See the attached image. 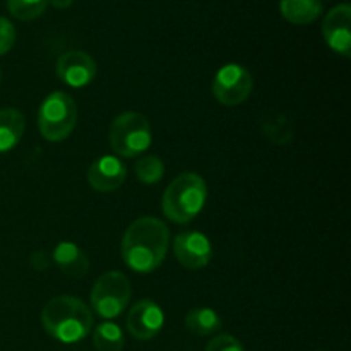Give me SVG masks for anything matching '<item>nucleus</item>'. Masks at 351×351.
<instances>
[{"label":"nucleus","instance_id":"6e6552de","mask_svg":"<svg viewBox=\"0 0 351 351\" xmlns=\"http://www.w3.org/2000/svg\"><path fill=\"white\" fill-rule=\"evenodd\" d=\"M322 36L331 50L343 57H350L351 51V7L339 3L332 7L322 23Z\"/></svg>","mask_w":351,"mask_h":351},{"label":"nucleus","instance_id":"dca6fc26","mask_svg":"<svg viewBox=\"0 0 351 351\" xmlns=\"http://www.w3.org/2000/svg\"><path fill=\"white\" fill-rule=\"evenodd\" d=\"M185 328L195 336H209L221 328V319L213 308H194L185 317Z\"/></svg>","mask_w":351,"mask_h":351},{"label":"nucleus","instance_id":"f03ea898","mask_svg":"<svg viewBox=\"0 0 351 351\" xmlns=\"http://www.w3.org/2000/svg\"><path fill=\"white\" fill-rule=\"evenodd\" d=\"M43 328L51 338L60 343H77L91 332V308L71 295L55 297L41 312Z\"/></svg>","mask_w":351,"mask_h":351},{"label":"nucleus","instance_id":"4468645a","mask_svg":"<svg viewBox=\"0 0 351 351\" xmlns=\"http://www.w3.org/2000/svg\"><path fill=\"white\" fill-rule=\"evenodd\" d=\"M26 129V119L16 108L0 110V153H7L19 144Z\"/></svg>","mask_w":351,"mask_h":351},{"label":"nucleus","instance_id":"0eeeda50","mask_svg":"<svg viewBox=\"0 0 351 351\" xmlns=\"http://www.w3.org/2000/svg\"><path fill=\"white\" fill-rule=\"evenodd\" d=\"M252 75L239 64L223 65L213 81V95L226 106H237L249 98L252 91Z\"/></svg>","mask_w":351,"mask_h":351},{"label":"nucleus","instance_id":"412c9836","mask_svg":"<svg viewBox=\"0 0 351 351\" xmlns=\"http://www.w3.org/2000/svg\"><path fill=\"white\" fill-rule=\"evenodd\" d=\"M16 43V27L7 17L0 16V55H5Z\"/></svg>","mask_w":351,"mask_h":351},{"label":"nucleus","instance_id":"20e7f679","mask_svg":"<svg viewBox=\"0 0 351 351\" xmlns=\"http://www.w3.org/2000/svg\"><path fill=\"white\" fill-rule=\"evenodd\" d=\"M75 123H77V106L74 99L64 91L51 93L38 113V127L41 136L51 143H58L71 136Z\"/></svg>","mask_w":351,"mask_h":351},{"label":"nucleus","instance_id":"393cba45","mask_svg":"<svg viewBox=\"0 0 351 351\" xmlns=\"http://www.w3.org/2000/svg\"><path fill=\"white\" fill-rule=\"evenodd\" d=\"M0 79H2V72H0Z\"/></svg>","mask_w":351,"mask_h":351},{"label":"nucleus","instance_id":"6ab92c4d","mask_svg":"<svg viewBox=\"0 0 351 351\" xmlns=\"http://www.w3.org/2000/svg\"><path fill=\"white\" fill-rule=\"evenodd\" d=\"M48 0H7V9L16 19L33 21L45 12Z\"/></svg>","mask_w":351,"mask_h":351},{"label":"nucleus","instance_id":"4be33fe9","mask_svg":"<svg viewBox=\"0 0 351 351\" xmlns=\"http://www.w3.org/2000/svg\"><path fill=\"white\" fill-rule=\"evenodd\" d=\"M206 351H245L237 338L230 335H219L211 339Z\"/></svg>","mask_w":351,"mask_h":351},{"label":"nucleus","instance_id":"f8f14e48","mask_svg":"<svg viewBox=\"0 0 351 351\" xmlns=\"http://www.w3.org/2000/svg\"><path fill=\"white\" fill-rule=\"evenodd\" d=\"M127 167L117 156L98 158L88 170V182L95 191L113 192L125 182Z\"/></svg>","mask_w":351,"mask_h":351},{"label":"nucleus","instance_id":"aec40b11","mask_svg":"<svg viewBox=\"0 0 351 351\" xmlns=\"http://www.w3.org/2000/svg\"><path fill=\"white\" fill-rule=\"evenodd\" d=\"M136 177L143 184H156L163 178L165 165L158 156H144L136 163Z\"/></svg>","mask_w":351,"mask_h":351},{"label":"nucleus","instance_id":"423d86ee","mask_svg":"<svg viewBox=\"0 0 351 351\" xmlns=\"http://www.w3.org/2000/svg\"><path fill=\"white\" fill-rule=\"evenodd\" d=\"M132 297L127 276L119 271L101 274L91 290V305L99 317L113 319L122 314Z\"/></svg>","mask_w":351,"mask_h":351},{"label":"nucleus","instance_id":"2eb2a0df","mask_svg":"<svg viewBox=\"0 0 351 351\" xmlns=\"http://www.w3.org/2000/svg\"><path fill=\"white\" fill-rule=\"evenodd\" d=\"M321 0H281L280 12L291 24H311L322 16Z\"/></svg>","mask_w":351,"mask_h":351},{"label":"nucleus","instance_id":"ddd939ff","mask_svg":"<svg viewBox=\"0 0 351 351\" xmlns=\"http://www.w3.org/2000/svg\"><path fill=\"white\" fill-rule=\"evenodd\" d=\"M53 261L58 269L71 278L86 276L89 269V261L86 254L72 242H60L53 250Z\"/></svg>","mask_w":351,"mask_h":351},{"label":"nucleus","instance_id":"9d476101","mask_svg":"<svg viewBox=\"0 0 351 351\" xmlns=\"http://www.w3.org/2000/svg\"><path fill=\"white\" fill-rule=\"evenodd\" d=\"M173 252L178 263L187 269H202L213 256L208 237L199 232H184L175 237Z\"/></svg>","mask_w":351,"mask_h":351},{"label":"nucleus","instance_id":"5701e85b","mask_svg":"<svg viewBox=\"0 0 351 351\" xmlns=\"http://www.w3.org/2000/svg\"><path fill=\"white\" fill-rule=\"evenodd\" d=\"M31 266L34 267L36 271H45L48 266H50V256L43 250H38L31 256Z\"/></svg>","mask_w":351,"mask_h":351},{"label":"nucleus","instance_id":"f257e3e1","mask_svg":"<svg viewBox=\"0 0 351 351\" xmlns=\"http://www.w3.org/2000/svg\"><path fill=\"white\" fill-rule=\"evenodd\" d=\"M170 232L167 225L153 216L137 218L122 239V257L136 273H153L167 257Z\"/></svg>","mask_w":351,"mask_h":351},{"label":"nucleus","instance_id":"b1692460","mask_svg":"<svg viewBox=\"0 0 351 351\" xmlns=\"http://www.w3.org/2000/svg\"><path fill=\"white\" fill-rule=\"evenodd\" d=\"M48 2H50L55 9H69L74 0H48Z\"/></svg>","mask_w":351,"mask_h":351},{"label":"nucleus","instance_id":"1a4fd4ad","mask_svg":"<svg viewBox=\"0 0 351 351\" xmlns=\"http://www.w3.org/2000/svg\"><path fill=\"white\" fill-rule=\"evenodd\" d=\"M165 322V314L153 300H139L132 305L127 315V329L132 338L139 341L153 339L161 331Z\"/></svg>","mask_w":351,"mask_h":351},{"label":"nucleus","instance_id":"39448f33","mask_svg":"<svg viewBox=\"0 0 351 351\" xmlns=\"http://www.w3.org/2000/svg\"><path fill=\"white\" fill-rule=\"evenodd\" d=\"M110 144L120 156L132 158L151 146V125L143 113L125 112L110 125Z\"/></svg>","mask_w":351,"mask_h":351},{"label":"nucleus","instance_id":"9b49d317","mask_svg":"<svg viewBox=\"0 0 351 351\" xmlns=\"http://www.w3.org/2000/svg\"><path fill=\"white\" fill-rule=\"evenodd\" d=\"M57 74L67 86L84 88L95 79L96 62L86 51L71 50L58 58Z\"/></svg>","mask_w":351,"mask_h":351},{"label":"nucleus","instance_id":"7ed1b4c3","mask_svg":"<svg viewBox=\"0 0 351 351\" xmlns=\"http://www.w3.org/2000/svg\"><path fill=\"white\" fill-rule=\"evenodd\" d=\"M206 199V182L195 173H182L165 191L163 213L170 221L184 225L201 213Z\"/></svg>","mask_w":351,"mask_h":351},{"label":"nucleus","instance_id":"a211bd4d","mask_svg":"<svg viewBox=\"0 0 351 351\" xmlns=\"http://www.w3.org/2000/svg\"><path fill=\"white\" fill-rule=\"evenodd\" d=\"M263 132L269 141L276 144H288L291 141V127L281 113L267 112L264 119H261Z\"/></svg>","mask_w":351,"mask_h":351},{"label":"nucleus","instance_id":"f3484780","mask_svg":"<svg viewBox=\"0 0 351 351\" xmlns=\"http://www.w3.org/2000/svg\"><path fill=\"white\" fill-rule=\"evenodd\" d=\"M93 345L96 351H122L125 345L122 329L112 322L99 324L93 332Z\"/></svg>","mask_w":351,"mask_h":351}]
</instances>
